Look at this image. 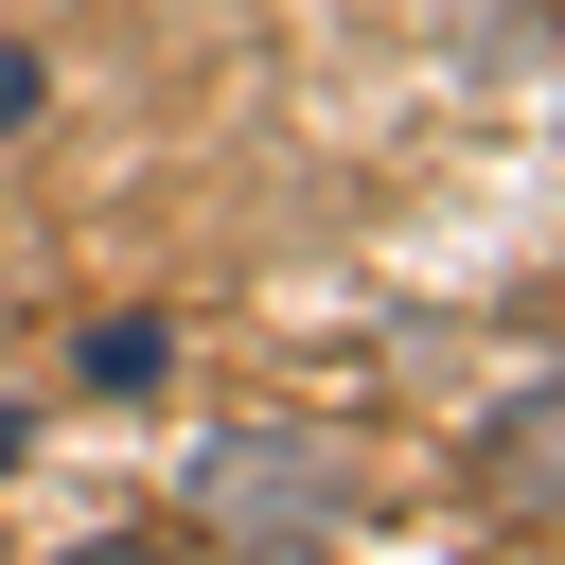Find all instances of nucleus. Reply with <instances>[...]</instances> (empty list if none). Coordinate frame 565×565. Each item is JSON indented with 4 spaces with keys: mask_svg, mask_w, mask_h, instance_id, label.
I'll list each match as a JSON object with an SVG mask.
<instances>
[{
    "mask_svg": "<svg viewBox=\"0 0 565 565\" xmlns=\"http://www.w3.org/2000/svg\"><path fill=\"white\" fill-rule=\"evenodd\" d=\"M194 512H212V547H318L353 512V441H318V424H212L194 441Z\"/></svg>",
    "mask_w": 565,
    "mask_h": 565,
    "instance_id": "f257e3e1",
    "label": "nucleus"
},
{
    "mask_svg": "<svg viewBox=\"0 0 565 565\" xmlns=\"http://www.w3.org/2000/svg\"><path fill=\"white\" fill-rule=\"evenodd\" d=\"M71 371H88V388H124V406H141V388H177V318H88V335H71Z\"/></svg>",
    "mask_w": 565,
    "mask_h": 565,
    "instance_id": "f03ea898",
    "label": "nucleus"
},
{
    "mask_svg": "<svg viewBox=\"0 0 565 565\" xmlns=\"http://www.w3.org/2000/svg\"><path fill=\"white\" fill-rule=\"evenodd\" d=\"M71 565H194V547H177V530H88Z\"/></svg>",
    "mask_w": 565,
    "mask_h": 565,
    "instance_id": "7ed1b4c3",
    "label": "nucleus"
},
{
    "mask_svg": "<svg viewBox=\"0 0 565 565\" xmlns=\"http://www.w3.org/2000/svg\"><path fill=\"white\" fill-rule=\"evenodd\" d=\"M35 106H53V71H35L18 35H0V124H35Z\"/></svg>",
    "mask_w": 565,
    "mask_h": 565,
    "instance_id": "20e7f679",
    "label": "nucleus"
}]
</instances>
